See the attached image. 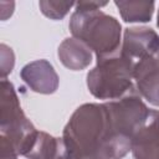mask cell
I'll list each match as a JSON object with an SVG mask.
<instances>
[{"instance_id":"6da1fadb","label":"cell","mask_w":159,"mask_h":159,"mask_svg":"<svg viewBox=\"0 0 159 159\" xmlns=\"http://www.w3.org/2000/svg\"><path fill=\"white\" fill-rule=\"evenodd\" d=\"M62 138L71 159H111L108 119L103 103H84L70 117Z\"/></svg>"},{"instance_id":"7a4b0ae2","label":"cell","mask_w":159,"mask_h":159,"mask_svg":"<svg viewBox=\"0 0 159 159\" xmlns=\"http://www.w3.org/2000/svg\"><path fill=\"white\" fill-rule=\"evenodd\" d=\"M108 119V154L111 159H122L132 150V140L147 120L150 109L143 102L137 88L125 96L103 103Z\"/></svg>"},{"instance_id":"3957f363","label":"cell","mask_w":159,"mask_h":159,"mask_svg":"<svg viewBox=\"0 0 159 159\" xmlns=\"http://www.w3.org/2000/svg\"><path fill=\"white\" fill-rule=\"evenodd\" d=\"M0 149L1 159H17L25 155L37 132L22 112L14 84L4 78L0 82Z\"/></svg>"},{"instance_id":"277c9868","label":"cell","mask_w":159,"mask_h":159,"mask_svg":"<svg viewBox=\"0 0 159 159\" xmlns=\"http://www.w3.org/2000/svg\"><path fill=\"white\" fill-rule=\"evenodd\" d=\"M72 36L96 53L97 60L120 51V22L101 10L76 9L70 19Z\"/></svg>"},{"instance_id":"5b68a950","label":"cell","mask_w":159,"mask_h":159,"mask_svg":"<svg viewBox=\"0 0 159 159\" xmlns=\"http://www.w3.org/2000/svg\"><path fill=\"white\" fill-rule=\"evenodd\" d=\"M134 65L120 55L97 60V65L87 73V87L98 99L114 101L135 88L133 84Z\"/></svg>"},{"instance_id":"8992f818","label":"cell","mask_w":159,"mask_h":159,"mask_svg":"<svg viewBox=\"0 0 159 159\" xmlns=\"http://www.w3.org/2000/svg\"><path fill=\"white\" fill-rule=\"evenodd\" d=\"M159 52V35L150 27H127L123 34L120 55L134 66L139 61Z\"/></svg>"},{"instance_id":"52a82bcc","label":"cell","mask_w":159,"mask_h":159,"mask_svg":"<svg viewBox=\"0 0 159 159\" xmlns=\"http://www.w3.org/2000/svg\"><path fill=\"white\" fill-rule=\"evenodd\" d=\"M133 80L138 93L150 104L159 107V52L135 63Z\"/></svg>"},{"instance_id":"ba28073f","label":"cell","mask_w":159,"mask_h":159,"mask_svg":"<svg viewBox=\"0 0 159 159\" xmlns=\"http://www.w3.org/2000/svg\"><path fill=\"white\" fill-rule=\"evenodd\" d=\"M134 159H159V111L150 109L144 124L132 140Z\"/></svg>"},{"instance_id":"9c48e42d","label":"cell","mask_w":159,"mask_h":159,"mask_svg":"<svg viewBox=\"0 0 159 159\" xmlns=\"http://www.w3.org/2000/svg\"><path fill=\"white\" fill-rule=\"evenodd\" d=\"M21 80L36 93L51 94L58 88V75L47 60H36L25 65L20 71Z\"/></svg>"},{"instance_id":"30bf717a","label":"cell","mask_w":159,"mask_h":159,"mask_svg":"<svg viewBox=\"0 0 159 159\" xmlns=\"http://www.w3.org/2000/svg\"><path fill=\"white\" fill-rule=\"evenodd\" d=\"M24 157L27 159H71L63 138L52 137L46 132H37Z\"/></svg>"},{"instance_id":"8fae6325","label":"cell","mask_w":159,"mask_h":159,"mask_svg":"<svg viewBox=\"0 0 159 159\" xmlns=\"http://www.w3.org/2000/svg\"><path fill=\"white\" fill-rule=\"evenodd\" d=\"M61 63L72 71H81L92 62V51L82 41L75 37L65 39L57 50Z\"/></svg>"},{"instance_id":"7c38bea8","label":"cell","mask_w":159,"mask_h":159,"mask_svg":"<svg viewBox=\"0 0 159 159\" xmlns=\"http://www.w3.org/2000/svg\"><path fill=\"white\" fill-rule=\"evenodd\" d=\"M122 19L125 22H148L154 12V1H114Z\"/></svg>"},{"instance_id":"4fadbf2b","label":"cell","mask_w":159,"mask_h":159,"mask_svg":"<svg viewBox=\"0 0 159 159\" xmlns=\"http://www.w3.org/2000/svg\"><path fill=\"white\" fill-rule=\"evenodd\" d=\"M76 5V2L73 1H48V0H41L39 2L40 10L41 12L52 20H61L63 19L70 9Z\"/></svg>"},{"instance_id":"5bb4252c","label":"cell","mask_w":159,"mask_h":159,"mask_svg":"<svg viewBox=\"0 0 159 159\" xmlns=\"http://www.w3.org/2000/svg\"><path fill=\"white\" fill-rule=\"evenodd\" d=\"M0 52H1V80H4L9 73H11L14 68L15 56L12 50L5 43L0 45Z\"/></svg>"},{"instance_id":"9a60e30c","label":"cell","mask_w":159,"mask_h":159,"mask_svg":"<svg viewBox=\"0 0 159 159\" xmlns=\"http://www.w3.org/2000/svg\"><path fill=\"white\" fill-rule=\"evenodd\" d=\"M107 1H77L76 9H83V10H101V7L106 6Z\"/></svg>"},{"instance_id":"2e32d148","label":"cell","mask_w":159,"mask_h":159,"mask_svg":"<svg viewBox=\"0 0 159 159\" xmlns=\"http://www.w3.org/2000/svg\"><path fill=\"white\" fill-rule=\"evenodd\" d=\"M157 25H158V27H159V11H158V17H157Z\"/></svg>"}]
</instances>
